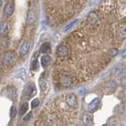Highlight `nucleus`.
<instances>
[{
    "label": "nucleus",
    "mask_w": 126,
    "mask_h": 126,
    "mask_svg": "<svg viewBox=\"0 0 126 126\" xmlns=\"http://www.w3.org/2000/svg\"><path fill=\"white\" fill-rule=\"evenodd\" d=\"M8 30V22L6 21H2L1 22V33L4 34Z\"/></svg>",
    "instance_id": "nucleus-11"
},
{
    "label": "nucleus",
    "mask_w": 126,
    "mask_h": 126,
    "mask_svg": "<svg viewBox=\"0 0 126 126\" xmlns=\"http://www.w3.org/2000/svg\"><path fill=\"white\" fill-rule=\"evenodd\" d=\"M122 56L123 57H126V49L122 52Z\"/></svg>",
    "instance_id": "nucleus-20"
},
{
    "label": "nucleus",
    "mask_w": 126,
    "mask_h": 126,
    "mask_svg": "<svg viewBox=\"0 0 126 126\" xmlns=\"http://www.w3.org/2000/svg\"><path fill=\"white\" fill-rule=\"evenodd\" d=\"M28 21L30 24H33L36 21V15H35V12L32 10H30L28 14Z\"/></svg>",
    "instance_id": "nucleus-10"
},
{
    "label": "nucleus",
    "mask_w": 126,
    "mask_h": 126,
    "mask_svg": "<svg viewBox=\"0 0 126 126\" xmlns=\"http://www.w3.org/2000/svg\"><path fill=\"white\" fill-rule=\"evenodd\" d=\"M50 50H51V47H50V44L49 43H43L40 47V51L43 54H47V53L50 52Z\"/></svg>",
    "instance_id": "nucleus-9"
},
{
    "label": "nucleus",
    "mask_w": 126,
    "mask_h": 126,
    "mask_svg": "<svg viewBox=\"0 0 126 126\" xmlns=\"http://www.w3.org/2000/svg\"><path fill=\"white\" fill-rule=\"evenodd\" d=\"M39 68V62L37 59H34L33 62H32V66H31V69H32L33 71H36Z\"/></svg>",
    "instance_id": "nucleus-14"
},
{
    "label": "nucleus",
    "mask_w": 126,
    "mask_h": 126,
    "mask_svg": "<svg viewBox=\"0 0 126 126\" xmlns=\"http://www.w3.org/2000/svg\"><path fill=\"white\" fill-rule=\"evenodd\" d=\"M39 88H40L42 92H43L46 89V83L44 81V79H43L42 77L39 79Z\"/></svg>",
    "instance_id": "nucleus-15"
},
{
    "label": "nucleus",
    "mask_w": 126,
    "mask_h": 126,
    "mask_svg": "<svg viewBox=\"0 0 126 126\" xmlns=\"http://www.w3.org/2000/svg\"><path fill=\"white\" fill-rule=\"evenodd\" d=\"M126 40V0H104L86 16L56 50L53 80L68 88L104 69Z\"/></svg>",
    "instance_id": "nucleus-1"
},
{
    "label": "nucleus",
    "mask_w": 126,
    "mask_h": 126,
    "mask_svg": "<svg viewBox=\"0 0 126 126\" xmlns=\"http://www.w3.org/2000/svg\"><path fill=\"white\" fill-rule=\"evenodd\" d=\"M14 10V2H8L6 3L5 6L3 8V14L5 17H10L13 14Z\"/></svg>",
    "instance_id": "nucleus-5"
},
{
    "label": "nucleus",
    "mask_w": 126,
    "mask_h": 126,
    "mask_svg": "<svg viewBox=\"0 0 126 126\" xmlns=\"http://www.w3.org/2000/svg\"><path fill=\"white\" fill-rule=\"evenodd\" d=\"M31 115H32V113H29V114H27V115H26V117H24L23 118V120L24 121H28V120H29V118L31 117Z\"/></svg>",
    "instance_id": "nucleus-18"
},
{
    "label": "nucleus",
    "mask_w": 126,
    "mask_h": 126,
    "mask_svg": "<svg viewBox=\"0 0 126 126\" xmlns=\"http://www.w3.org/2000/svg\"><path fill=\"white\" fill-rule=\"evenodd\" d=\"M28 110V103L27 102H24L22 106H21V109H20V114L21 115H24Z\"/></svg>",
    "instance_id": "nucleus-13"
},
{
    "label": "nucleus",
    "mask_w": 126,
    "mask_h": 126,
    "mask_svg": "<svg viewBox=\"0 0 126 126\" xmlns=\"http://www.w3.org/2000/svg\"><path fill=\"white\" fill-rule=\"evenodd\" d=\"M16 59H17V57H16V54L14 51H8L3 58V65L6 67L11 66L14 64Z\"/></svg>",
    "instance_id": "nucleus-3"
},
{
    "label": "nucleus",
    "mask_w": 126,
    "mask_h": 126,
    "mask_svg": "<svg viewBox=\"0 0 126 126\" xmlns=\"http://www.w3.org/2000/svg\"><path fill=\"white\" fill-rule=\"evenodd\" d=\"M116 88H117V84L115 82H113L112 80L108 81L106 83L105 88H104L105 93L106 94H111L112 92H113L114 91H115Z\"/></svg>",
    "instance_id": "nucleus-6"
},
{
    "label": "nucleus",
    "mask_w": 126,
    "mask_h": 126,
    "mask_svg": "<svg viewBox=\"0 0 126 126\" xmlns=\"http://www.w3.org/2000/svg\"><path fill=\"white\" fill-rule=\"evenodd\" d=\"M30 49V43L27 40H24L18 49V53L20 54V56H25V55L29 52V50Z\"/></svg>",
    "instance_id": "nucleus-4"
},
{
    "label": "nucleus",
    "mask_w": 126,
    "mask_h": 126,
    "mask_svg": "<svg viewBox=\"0 0 126 126\" xmlns=\"http://www.w3.org/2000/svg\"><path fill=\"white\" fill-rule=\"evenodd\" d=\"M92 121V118H91V117L89 115H85L83 117V122H84V124L86 125H88L89 122Z\"/></svg>",
    "instance_id": "nucleus-17"
},
{
    "label": "nucleus",
    "mask_w": 126,
    "mask_h": 126,
    "mask_svg": "<svg viewBox=\"0 0 126 126\" xmlns=\"http://www.w3.org/2000/svg\"><path fill=\"white\" fill-rule=\"evenodd\" d=\"M39 101L37 98H35L32 101V103H31V107L32 109H35L36 108L37 106H39Z\"/></svg>",
    "instance_id": "nucleus-16"
},
{
    "label": "nucleus",
    "mask_w": 126,
    "mask_h": 126,
    "mask_svg": "<svg viewBox=\"0 0 126 126\" xmlns=\"http://www.w3.org/2000/svg\"><path fill=\"white\" fill-rule=\"evenodd\" d=\"M51 62V58L49 56V55H44L41 58V64L43 67H47Z\"/></svg>",
    "instance_id": "nucleus-8"
},
{
    "label": "nucleus",
    "mask_w": 126,
    "mask_h": 126,
    "mask_svg": "<svg viewBox=\"0 0 126 126\" xmlns=\"http://www.w3.org/2000/svg\"><path fill=\"white\" fill-rule=\"evenodd\" d=\"M98 100V99H95V101L92 102V103H91L88 106V109H89V111L90 112H93L94 110L97 108V105L98 104V102H97Z\"/></svg>",
    "instance_id": "nucleus-12"
},
{
    "label": "nucleus",
    "mask_w": 126,
    "mask_h": 126,
    "mask_svg": "<svg viewBox=\"0 0 126 126\" xmlns=\"http://www.w3.org/2000/svg\"><path fill=\"white\" fill-rule=\"evenodd\" d=\"M15 114H16V110H15V108L13 107V108L11 109V116L12 117H14Z\"/></svg>",
    "instance_id": "nucleus-19"
},
{
    "label": "nucleus",
    "mask_w": 126,
    "mask_h": 126,
    "mask_svg": "<svg viewBox=\"0 0 126 126\" xmlns=\"http://www.w3.org/2000/svg\"><path fill=\"white\" fill-rule=\"evenodd\" d=\"M35 93H36V88L35 86L33 84H31L27 87L26 88V96L28 98H30L32 97H33Z\"/></svg>",
    "instance_id": "nucleus-7"
},
{
    "label": "nucleus",
    "mask_w": 126,
    "mask_h": 126,
    "mask_svg": "<svg viewBox=\"0 0 126 126\" xmlns=\"http://www.w3.org/2000/svg\"><path fill=\"white\" fill-rule=\"evenodd\" d=\"M88 0H43V9L48 24L60 26L84 9Z\"/></svg>",
    "instance_id": "nucleus-2"
}]
</instances>
